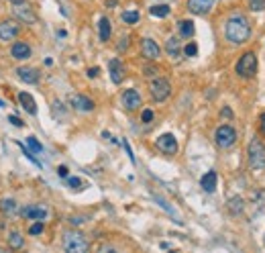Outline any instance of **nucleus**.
Segmentation results:
<instances>
[{"instance_id":"nucleus-1","label":"nucleus","mask_w":265,"mask_h":253,"mask_svg":"<svg viewBox=\"0 0 265 253\" xmlns=\"http://www.w3.org/2000/svg\"><path fill=\"white\" fill-rule=\"evenodd\" d=\"M224 35L230 43L235 45H241V43H247L249 37H251V23L243 17V15H235L226 21V27H224Z\"/></svg>"},{"instance_id":"nucleus-2","label":"nucleus","mask_w":265,"mask_h":253,"mask_svg":"<svg viewBox=\"0 0 265 253\" xmlns=\"http://www.w3.org/2000/svg\"><path fill=\"white\" fill-rule=\"evenodd\" d=\"M237 74L241 76V78H253L255 74H257V55H255V51H247V53H243V57L237 61Z\"/></svg>"},{"instance_id":"nucleus-3","label":"nucleus","mask_w":265,"mask_h":253,"mask_svg":"<svg viewBox=\"0 0 265 253\" xmlns=\"http://www.w3.org/2000/svg\"><path fill=\"white\" fill-rule=\"evenodd\" d=\"M88 241L84 239V235L76 233V231H68L63 233V249L70 253H84L88 251Z\"/></svg>"},{"instance_id":"nucleus-4","label":"nucleus","mask_w":265,"mask_h":253,"mask_svg":"<svg viewBox=\"0 0 265 253\" xmlns=\"http://www.w3.org/2000/svg\"><path fill=\"white\" fill-rule=\"evenodd\" d=\"M247 155H249V166L253 170H263L265 168V145L259 139H253L249 143Z\"/></svg>"},{"instance_id":"nucleus-5","label":"nucleus","mask_w":265,"mask_h":253,"mask_svg":"<svg viewBox=\"0 0 265 253\" xmlns=\"http://www.w3.org/2000/svg\"><path fill=\"white\" fill-rule=\"evenodd\" d=\"M214 141H216L218 147L228 149V147H233L235 141H237V131L233 129L230 124H222V126H218L216 133H214Z\"/></svg>"},{"instance_id":"nucleus-6","label":"nucleus","mask_w":265,"mask_h":253,"mask_svg":"<svg viewBox=\"0 0 265 253\" xmlns=\"http://www.w3.org/2000/svg\"><path fill=\"white\" fill-rule=\"evenodd\" d=\"M149 90H151V98H153L155 102H163V100H168L170 94H172V86H170V82L163 80V78L153 80Z\"/></svg>"},{"instance_id":"nucleus-7","label":"nucleus","mask_w":265,"mask_h":253,"mask_svg":"<svg viewBox=\"0 0 265 253\" xmlns=\"http://www.w3.org/2000/svg\"><path fill=\"white\" fill-rule=\"evenodd\" d=\"M19 33H21V25L17 21H3L0 23V41L9 43V41L17 39Z\"/></svg>"},{"instance_id":"nucleus-8","label":"nucleus","mask_w":265,"mask_h":253,"mask_svg":"<svg viewBox=\"0 0 265 253\" xmlns=\"http://www.w3.org/2000/svg\"><path fill=\"white\" fill-rule=\"evenodd\" d=\"M155 145H157V149H159L161 153H165V155H176V153H178V141H176V137H174L172 133H165V135L157 137Z\"/></svg>"},{"instance_id":"nucleus-9","label":"nucleus","mask_w":265,"mask_h":253,"mask_svg":"<svg viewBox=\"0 0 265 253\" xmlns=\"http://www.w3.org/2000/svg\"><path fill=\"white\" fill-rule=\"evenodd\" d=\"M19 212H21L23 218H29V220H45V218H47V208L41 206V204H29V206H23Z\"/></svg>"},{"instance_id":"nucleus-10","label":"nucleus","mask_w":265,"mask_h":253,"mask_svg":"<svg viewBox=\"0 0 265 253\" xmlns=\"http://www.w3.org/2000/svg\"><path fill=\"white\" fill-rule=\"evenodd\" d=\"M141 104H143L141 94H139L135 88H128V90L122 92V106H124L126 110H137Z\"/></svg>"},{"instance_id":"nucleus-11","label":"nucleus","mask_w":265,"mask_h":253,"mask_svg":"<svg viewBox=\"0 0 265 253\" xmlns=\"http://www.w3.org/2000/svg\"><path fill=\"white\" fill-rule=\"evenodd\" d=\"M141 53H143V57H145L147 61H155V59L159 57L161 49H159V45H157L153 39L145 37V39L141 41Z\"/></svg>"},{"instance_id":"nucleus-12","label":"nucleus","mask_w":265,"mask_h":253,"mask_svg":"<svg viewBox=\"0 0 265 253\" xmlns=\"http://www.w3.org/2000/svg\"><path fill=\"white\" fill-rule=\"evenodd\" d=\"M70 104H72L76 110H82V112H92V110L96 108L94 100H90V98L84 96V94H72V96H70Z\"/></svg>"},{"instance_id":"nucleus-13","label":"nucleus","mask_w":265,"mask_h":253,"mask_svg":"<svg viewBox=\"0 0 265 253\" xmlns=\"http://www.w3.org/2000/svg\"><path fill=\"white\" fill-rule=\"evenodd\" d=\"M212 5H214V0H188V11H190L192 15L202 17V15L210 13Z\"/></svg>"},{"instance_id":"nucleus-14","label":"nucleus","mask_w":265,"mask_h":253,"mask_svg":"<svg viewBox=\"0 0 265 253\" xmlns=\"http://www.w3.org/2000/svg\"><path fill=\"white\" fill-rule=\"evenodd\" d=\"M15 15L23 21V23H27V25H33V23H37V15L33 13V9L29 7V5H15Z\"/></svg>"},{"instance_id":"nucleus-15","label":"nucleus","mask_w":265,"mask_h":253,"mask_svg":"<svg viewBox=\"0 0 265 253\" xmlns=\"http://www.w3.org/2000/svg\"><path fill=\"white\" fill-rule=\"evenodd\" d=\"M11 55H13V59H17V61H25V59L31 57V47H29L25 41H17V43H13V47H11Z\"/></svg>"},{"instance_id":"nucleus-16","label":"nucleus","mask_w":265,"mask_h":253,"mask_svg":"<svg viewBox=\"0 0 265 253\" xmlns=\"http://www.w3.org/2000/svg\"><path fill=\"white\" fill-rule=\"evenodd\" d=\"M108 72H110V80L114 84H120L124 80V66L120 64V59H110L108 61Z\"/></svg>"},{"instance_id":"nucleus-17","label":"nucleus","mask_w":265,"mask_h":253,"mask_svg":"<svg viewBox=\"0 0 265 253\" xmlns=\"http://www.w3.org/2000/svg\"><path fill=\"white\" fill-rule=\"evenodd\" d=\"M17 76H19L25 84H37V82H39V70H35V68H19V70H17Z\"/></svg>"},{"instance_id":"nucleus-18","label":"nucleus","mask_w":265,"mask_h":253,"mask_svg":"<svg viewBox=\"0 0 265 253\" xmlns=\"http://www.w3.org/2000/svg\"><path fill=\"white\" fill-rule=\"evenodd\" d=\"M19 102H21V106L29 112V114H37V102H35V98L29 94V92H19Z\"/></svg>"},{"instance_id":"nucleus-19","label":"nucleus","mask_w":265,"mask_h":253,"mask_svg":"<svg viewBox=\"0 0 265 253\" xmlns=\"http://www.w3.org/2000/svg\"><path fill=\"white\" fill-rule=\"evenodd\" d=\"M165 51H168L170 57L178 59V57L182 55V41H180L178 37H170V39L165 41Z\"/></svg>"},{"instance_id":"nucleus-20","label":"nucleus","mask_w":265,"mask_h":253,"mask_svg":"<svg viewBox=\"0 0 265 253\" xmlns=\"http://www.w3.org/2000/svg\"><path fill=\"white\" fill-rule=\"evenodd\" d=\"M216 172H206L204 176H202V180H200V186H202V190L204 192H208V194H212L214 190H216Z\"/></svg>"},{"instance_id":"nucleus-21","label":"nucleus","mask_w":265,"mask_h":253,"mask_svg":"<svg viewBox=\"0 0 265 253\" xmlns=\"http://www.w3.org/2000/svg\"><path fill=\"white\" fill-rule=\"evenodd\" d=\"M98 33H100V41H108L110 39V33H112V27H110V21L106 19V17H102L100 19V23H98Z\"/></svg>"},{"instance_id":"nucleus-22","label":"nucleus","mask_w":265,"mask_h":253,"mask_svg":"<svg viewBox=\"0 0 265 253\" xmlns=\"http://www.w3.org/2000/svg\"><path fill=\"white\" fill-rule=\"evenodd\" d=\"M17 210H19V206H17V202H15L13 198H3V200H0V212H3V214L11 216V214H15Z\"/></svg>"},{"instance_id":"nucleus-23","label":"nucleus","mask_w":265,"mask_h":253,"mask_svg":"<svg viewBox=\"0 0 265 253\" xmlns=\"http://www.w3.org/2000/svg\"><path fill=\"white\" fill-rule=\"evenodd\" d=\"M178 27H180V35L182 37H186V39H190V37H194V23L192 21H180L178 23Z\"/></svg>"},{"instance_id":"nucleus-24","label":"nucleus","mask_w":265,"mask_h":253,"mask_svg":"<svg viewBox=\"0 0 265 253\" xmlns=\"http://www.w3.org/2000/svg\"><path fill=\"white\" fill-rule=\"evenodd\" d=\"M170 11H172V9H170L168 5H155V7L149 9V15H151V17H157V19H163V17L170 15Z\"/></svg>"},{"instance_id":"nucleus-25","label":"nucleus","mask_w":265,"mask_h":253,"mask_svg":"<svg viewBox=\"0 0 265 253\" xmlns=\"http://www.w3.org/2000/svg\"><path fill=\"white\" fill-rule=\"evenodd\" d=\"M120 19H122L126 25H135V23H139L141 15H139V11H124V13L120 15Z\"/></svg>"},{"instance_id":"nucleus-26","label":"nucleus","mask_w":265,"mask_h":253,"mask_svg":"<svg viewBox=\"0 0 265 253\" xmlns=\"http://www.w3.org/2000/svg\"><path fill=\"white\" fill-rule=\"evenodd\" d=\"M9 245H11L13 249H21V247L25 245L23 235H21V233H17V231H13V233L9 235Z\"/></svg>"},{"instance_id":"nucleus-27","label":"nucleus","mask_w":265,"mask_h":253,"mask_svg":"<svg viewBox=\"0 0 265 253\" xmlns=\"http://www.w3.org/2000/svg\"><path fill=\"white\" fill-rule=\"evenodd\" d=\"M228 210H230L233 214H239V212L243 210V198H239V196L230 198V200H228Z\"/></svg>"},{"instance_id":"nucleus-28","label":"nucleus","mask_w":265,"mask_h":253,"mask_svg":"<svg viewBox=\"0 0 265 253\" xmlns=\"http://www.w3.org/2000/svg\"><path fill=\"white\" fill-rule=\"evenodd\" d=\"M27 145L31 147V151H33V153H41V151H43V145H41L35 137H27Z\"/></svg>"},{"instance_id":"nucleus-29","label":"nucleus","mask_w":265,"mask_h":253,"mask_svg":"<svg viewBox=\"0 0 265 253\" xmlns=\"http://www.w3.org/2000/svg\"><path fill=\"white\" fill-rule=\"evenodd\" d=\"M249 9H251L253 13L265 11V0H249Z\"/></svg>"},{"instance_id":"nucleus-30","label":"nucleus","mask_w":265,"mask_h":253,"mask_svg":"<svg viewBox=\"0 0 265 253\" xmlns=\"http://www.w3.org/2000/svg\"><path fill=\"white\" fill-rule=\"evenodd\" d=\"M184 53H186L188 57H194V55L198 53V45H196L194 41H190V43H188V45L184 47Z\"/></svg>"},{"instance_id":"nucleus-31","label":"nucleus","mask_w":265,"mask_h":253,"mask_svg":"<svg viewBox=\"0 0 265 253\" xmlns=\"http://www.w3.org/2000/svg\"><path fill=\"white\" fill-rule=\"evenodd\" d=\"M68 186H70V188H74V190H82V186H84V182H82L80 178H76V176H72V178H68Z\"/></svg>"},{"instance_id":"nucleus-32","label":"nucleus","mask_w":265,"mask_h":253,"mask_svg":"<svg viewBox=\"0 0 265 253\" xmlns=\"http://www.w3.org/2000/svg\"><path fill=\"white\" fill-rule=\"evenodd\" d=\"M43 227H45V225H43V220H37L35 225H31L29 233H31V235H41V233H43Z\"/></svg>"},{"instance_id":"nucleus-33","label":"nucleus","mask_w":265,"mask_h":253,"mask_svg":"<svg viewBox=\"0 0 265 253\" xmlns=\"http://www.w3.org/2000/svg\"><path fill=\"white\" fill-rule=\"evenodd\" d=\"M19 145H21V149H23V153L27 155V160H31V162H33L35 166H39V168H41V162H39V160H35V155H33V153H31V151H29V149H27V147L23 145V143H19Z\"/></svg>"},{"instance_id":"nucleus-34","label":"nucleus","mask_w":265,"mask_h":253,"mask_svg":"<svg viewBox=\"0 0 265 253\" xmlns=\"http://www.w3.org/2000/svg\"><path fill=\"white\" fill-rule=\"evenodd\" d=\"M141 120H143V122H151V120H153V110H143Z\"/></svg>"},{"instance_id":"nucleus-35","label":"nucleus","mask_w":265,"mask_h":253,"mask_svg":"<svg viewBox=\"0 0 265 253\" xmlns=\"http://www.w3.org/2000/svg\"><path fill=\"white\" fill-rule=\"evenodd\" d=\"M126 47H128V37H122V39H120V43L116 45V49H118V51H124Z\"/></svg>"},{"instance_id":"nucleus-36","label":"nucleus","mask_w":265,"mask_h":253,"mask_svg":"<svg viewBox=\"0 0 265 253\" xmlns=\"http://www.w3.org/2000/svg\"><path fill=\"white\" fill-rule=\"evenodd\" d=\"M9 120H11V122H13L15 126H23V124H25V122H23V120H21L19 116H15V114H11V116H9Z\"/></svg>"},{"instance_id":"nucleus-37","label":"nucleus","mask_w":265,"mask_h":253,"mask_svg":"<svg viewBox=\"0 0 265 253\" xmlns=\"http://www.w3.org/2000/svg\"><path fill=\"white\" fill-rule=\"evenodd\" d=\"M122 145H124V149H126V153H128V157H130V162L135 164V155H132V151H130V147H128V143L126 141H122Z\"/></svg>"},{"instance_id":"nucleus-38","label":"nucleus","mask_w":265,"mask_h":253,"mask_svg":"<svg viewBox=\"0 0 265 253\" xmlns=\"http://www.w3.org/2000/svg\"><path fill=\"white\" fill-rule=\"evenodd\" d=\"M57 174H59V178H68V168H65V166H59V168H57Z\"/></svg>"},{"instance_id":"nucleus-39","label":"nucleus","mask_w":265,"mask_h":253,"mask_svg":"<svg viewBox=\"0 0 265 253\" xmlns=\"http://www.w3.org/2000/svg\"><path fill=\"white\" fill-rule=\"evenodd\" d=\"M259 122H261V133H265V112H261V116H259Z\"/></svg>"},{"instance_id":"nucleus-40","label":"nucleus","mask_w":265,"mask_h":253,"mask_svg":"<svg viewBox=\"0 0 265 253\" xmlns=\"http://www.w3.org/2000/svg\"><path fill=\"white\" fill-rule=\"evenodd\" d=\"M98 72H100L98 68H90V70H88V76H90V78H96V76H98Z\"/></svg>"},{"instance_id":"nucleus-41","label":"nucleus","mask_w":265,"mask_h":253,"mask_svg":"<svg viewBox=\"0 0 265 253\" xmlns=\"http://www.w3.org/2000/svg\"><path fill=\"white\" fill-rule=\"evenodd\" d=\"M70 223H72V225H82L84 218H82V216H74V218H70Z\"/></svg>"},{"instance_id":"nucleus-42","label":"nucleus","mask_w":265,"mask_h":253,"mask_svg":"<svg viewBox=\"0 0 265 253\" xmlns=\"http://www.w3.org/2000/svg\"><path fill=\"white\" fill-rule=\"evenodd\" d=\"M155 74H157L155 68H145V76H155Z\"/></svg>"},{"instance_id":"nucleus-43","label":"nucleus","mask_w":265,"mask_h":253,"mask_svg":"<svg viewBox=\"0 0 265 253\" xmlns=\"http://www.w3.org/2000/svg\"><path fill=\"white\" fill-rule=\"evenodd\" d=\"M222 114H224L226 118H230V116H233V112H230V108H222Z\"/></svg>"},{"instance_id":"nucleus-44","label":"nucleus","mask_w":265,"mask_h":253,"mask_svg":"<svg viewBox=\"0 0 265 253\" xmlns=\"http://www.w3.org/2000/svg\"><path fill=\"white\" fill-rule=\"evenodd\" d=\"M106 7H110V9L116 7V0H106Z\"/></svg>"},{"instance_id":"nucleus-45","label":"nucleus","mask_w":265,"mask_h":253,"mask_svg":"<svg viewBox=\"0 0 265 253\" xmlns=\"http://www.w3.org/2000/svg\"><path fill=\"white\" fill-rule=\"evenodd\" d=\"M9 3H13V5H23L25 0H9Z\"/></svg>"}]
</instances>
